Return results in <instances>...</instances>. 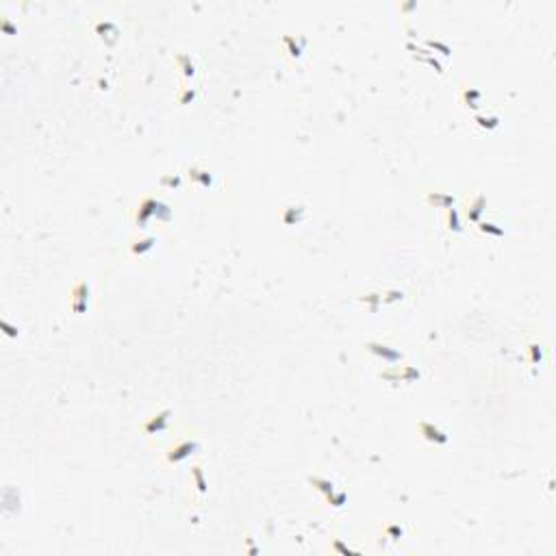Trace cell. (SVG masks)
<instances>
[{"label":"cell","instance_id":"obj_1","mask_svg":"<svg viewBox=\"0 0 556 556\" xmlns=\"http://www.w3.org/2000/svg\"><path fill=\"white\" fill-rule=\"evenodd\" d=\"M172 211L170 207L163 200H157V198H144L142 204L137 207V213H135V219L139 226H146L150 217H159V219H170Z\"/></svg>","mask_w":556,"mask_h":556},{"label":"cell","instance_id":"obj_2","mask_svg":"<svg viewBox=\"0 0 556 556\" xmlns=\"http://www.w3.org/2000/svg\"><path fill=\"white\" fill-rule=\"evenodd\" d=\"M417 428H420V435L430 441V443H435V446H446L448 441H450V435L443 430V428H439L437 424H432L428 420H422L420 424H417Z\"/></svg>","mask_w":556,"mask_h":556},{"label":"cell","instance_id":"obj_3","mask_svg":"<svg viewBox=\"0 0 556 556\" xmlns=\"http://www.w3.org/2000/svg\"><path fill=\"white\" fill-rule=\"evenodd\" d=\"M367 350H370L372 354L380 356L385 363H400L404 358V354L400 352L398 348L387 346V343H382V341H370V343H367Z\"/></svg>","mask_w":556,"mask_h":556},{"label":"cell","instance_id":"obj_4","mask_svg":"<svg viewBox=\"0 0 556 556\" xmlns=\"http://www.w3.org/2000/svg\"><path fill=\"white\" fill-rule=\"evenodd\" d=\"M198 448H200V443H198L196 439H185V441H181V443L172 446V448L168 450V461H170V463H178V461L187 459V456H191Z\"/></svg>","mask_w":556,"mask_h":556},{"label":"cell","instance_id":"obj_5","mask_svg":"<svg viewBox=\"0 0 556 556\" xmlns=\"http://www.w3.org/2000/svg\"><path fill=\"white\" fill-rule=\"evenodd\" d=\"M87 300H89V285L85 281H80L74 285V289H72V309H74L76 313H83L87 309Z\"/></svg>","mask_w":556,"mask_h":556},{"label":"cell","instance_id":"obj_6","mask_svg":"<svg viewBox=\"0 0 556 556\" xmlns=\"http://www.w3.org/2000/svg\"><path fill=\"white\" fill-rule=\"evenodd\" d=\"M485 207H487V198L482 193L474 196V198L469 200V204H467V219H469L471 224H478L480 222V215H482V211H485Z\"/></svg>","mask_w":556,"mask_h":556},{"label":"cell","instance_id":"obj_7","mask_svg":"<svg viewBox=\"0 0 556 556\" xmlns=\"http://www.w3.org/2000/svg\"><path fill=\"white\" fill-rule=\"evenodd\" d=\"M170 415H172V411L170 408H165V411H161V413H157L154 417H150L148 422H146V432H161V430H165V426H168V420H170Z\"/></svg>","mask_w":556,"mask_h":556},{"label":"cell","instance_id":"obj_8","mask_svg":"<svg viewBox=\"0 0 556 556\" xmlns=\"http://www.w3.org/2000/svg\"><path fill=\"white\" fill-rule=\"evenodd\" d=\"M454 202H456V198L452 193H446V191H430L428 193V204H432V207H437V209H450V207H454Z\"/></svg>","mask_w":556,"mask_h":556},{"label":"cell","instance_id":"obj_9","mask_svg":"<svg viewBox=\"0 0 556 556\" xmlns=\"http://www.w3.org/2000/svg\"><path fill=\"white\" fill-rule=\"evenodd\" d=\"M189 178L191 181L196 183V185H200V187H211L215 183V178H213V174H211V172H207V170H202V168H189Z\"/></svg>","mask_w":556,"mask_h":556},{"label":"cell","instance_id":"obj_10","mask_svg":"<svg viewBox=\"0 0 556 556\" xmlns=\"http://www.w3.org/2000/svg\"><path fill=\"white\" fill-rule=\"evenodd\" d=\"M304 207H285L283 209V222L287 224V226H293V224H298V222H302V219H304Z\"/></svg>","mask_w":556,"mask_h":556},{"label":"cell","instance_id":"obj_11","mask_svg":"<svg viewBox=\"0 0 556 556\" xmlns=\"http://www.w3.org/2000/svg\"><path fill=\"white\" fill-rule=\"evenodd\" d=\"M154 243H157V237L150 235V237H142V239H137L133 241V246H130V252L133 255H144V252H148L154 248Z\"/></svg>","mask_w":556,"mask_h":556},{"label":"cell","instance_id":"obj_12","mask_svg":"<svg viewBox=\"0 0 556 556\" xmlns=\"http://www.w3.org/2000/svg\"><path fill=\"white\" fill-rule=\"evenodd\" d=\"M461 98H463V102L467 104V107L478 109L480 102H482V92H480V89H476V87H469V89H465V92L461 94Z\"/></svg>","mask_w":556,"mask_h":556},{"label":"cell","instance_id":"obj_13","mask_svg":"<svg viewBox=\"0 0 556 556\" xmlns=\"http://www.w3.org/2000/svg\"><path fill=\"white\" fill-rule=\"evenodd\" d=\"M446 224H448L450 231H454V233H461V231H463V224H461L459 211H456L454 207L446 209Z\"/></svg>","mask_w":556,"mask_h":556},{"label":"cell","instance_id":"obj_14","mask_svg":"<svg viewBox=\"0 0 556 556\" xmlns=\"http://www.w3.org/2000/svg\"><path fill=\"white\" fill-rule=\"evenodd\" d=\"M476 124L480 126V128H487V130H493V128H497L500 126V118L495 116V113H480V116H476Z\"/></svg>","mask_w":556,"mask_h":556},{"label":"cell","instance_id":"obj_15","mask_svg":"<svg viewBox=\"0 0 556 556\" xmlns=\"http://www.w3.org/2000/svg\"><path fill=\"white\" fill-rule=\"evenodd\" d=\"M361 302L370 309V311H378V307L382 304V291H370L361 296Z\"/></svg>","mask_w":556,"mask_h":556},{"label":"cell","instance_id":"obj_16","mask_svg":"<svg viewBox=\"0 0 556 556\" xmlns=\"http://www.w3.org/2000/svg\"><path fill=\"white\" fill-rule=\"evenodd\" d=\"M176 61H178V65H181L185 78H191L196 74V65H193L189 54H176Z\"/></svg>","mask_w":556,"mask_h":556},{"label":"cell","instance_id":"obj_17","mask_svg":"<svg viewBox=\"0 0 556 556\" xmlns=\"http://www.w3.org/2000/svg\"><path fill=\"white\" fill-rule=\"evenodd\" d=\"M311 485H313L315 489H320V491L324 495H328L335 491V485H332V480L328 478H322V476H311Z\"/></svg>","mask_w":556,"mask_h":556},{"label":"cell","instance_id":"obj_18","mask_svg":"<svg viewBox=\"0 0 556 556\" xmlns=\"http://www.w3.org/2000/svg\"><path fill=\"white\" fill-rule=\"evenodd\" d=\"M478 231L485 233V235H493V237H502L506 233L504 226L495 224V222H478Z\"/></svg>","mask_w":556,"mask_h":556},{"label":"cell","instance_id":"obj_19","mask_svg":"<svg viewBox=\"0 0 556 556\" xmlns=\"http://www.w3.org/2000/svg\"><path fill=\"white\" fill-rule=\"evenodd\" d=\"M191 478H193V482H196V487H198L200 493L207 491V480H204V474H202L200 465H193V467H191Z\"/></svg>","mask_w":556,"mask_h":556},{"label":"cell","instance_id":"obj_20","mask_svg":"<svg viewBox=\"0 0 556 556\" xmlns=\"http://www.w3.org/2000/svg\"><path fill=\"white\" fill-rule=\"evenodd\" d=\"M283 42H285V44H287V46H289V52H291L293 57H298V54L302 52V48H304V46H307V39H304V37H302V39H300V42H296V39H293L291 35H287V37H285V39H283Z\"/></svg>","mask_w":556,"mask_h":556},{"label":"cell","instance_id":"obj_21","mask_svg":"<svg viewBox=\"0 0 556 556\" xmlns=\"http://www.w3.org/2000/svg\"><path fill=\"white\" fill-rule=\"evenodd\" d=\"M96 31L100 33V37H109V33L113 37H118V26L113 22H98L96 24Z\"/></svg>","mask_w":556,"mask_h":556},{"label":"cell","instance_id":"obj_22","mask_svg":"<svg viewBox=\"0 0 556 556\" xmlns=\"http://www.w3.org/2000/svg\"><path fill=\"white\" fill-rule=\"evenodd\" d=\"M404 298V291L400 289H389V291H382V304H389V302H398Z\"/></svg>","mask_w":556,"mask_h":556},{"label":"cell","instance_id":"obj_23","mask_svg":"<svg viewBox=\"0 0 556 556\" xmlns=\"http://www.w3.org/2000/svg\"><path fill=\"white\" fill-rule=\"evenodd\" d=\"M326 500H328V502H330L332 506H337V509H339V506H343V504H346L348 495H346V491H339V493H337V491H332V493H328V495H326Z\"/></svg>","mask_w":556,"mask_h":556},{"label":"cell","instance_id":"obj_24","mask_svg":"<svg viewBox=\"0 0 556 556\" xmlns=\"http://www.w3.org/2000/svg\"><path fill=\"white\" fill-rule=\"evenodd\" d=\"M385 535H387L389 539H394V541H396V539H400V537L404 535V528H402V526H398V524H391V526H387V528H385Z\"/></svg>","mask_w":556,"mask_h":556},{"label":"cell","instance_id":"obj_25","mask_svg":"<svg viewBox=\"0 0 556 556\" xmlns=\"http://www.w3.org/2000/svg\"><path fill=\"white\" fill-rule=\"evenodd\" d=\"M528 354H530V361H533V363H539V361H541V346H537V343H530V346H528Z\"/></svg>","mask_w":556,"mask_h":556},{"label":"cell","instance_id":"obj_26","mask_svg":"<svg viewBox=\"0 0 556 556\" xmlns=\"http://www.w3.org/2000/svg\"><path fill=\"white\" fill-rule=\"evenodd\" d=\"M161 185L165 187H181V176L174 174V176H163L161 178Z\"/></svg>","mask_w":556,"mask_h":556},{"label":"cell","instance_id":"obj_27","mask_svg":"<svg viewBox=\"0 0 556 556\" xmlns=\"http://www.w3.org/2000/svg\"><path fill=\"white\" fill-rule=\"evenodd\" d=\"M428 46H430V48H437V50H441V54H450V48H448L446 44H441V42H432V39H430Z\"/></svg>","mask_w":556,"mask_h":556},{"label":"cell","instance_id":"obj_28","mask_svg":"<svg viewBox=\"0 0 556 556\" xmlns=\"http://www.w3.org/2000/svg\"><path fill=\"white\" fill-rule=\"evenodd\" d=\"M193 98H196V89H187V92L181 96V102H183V104H187L189 100H193Z\"/></svg>","mask_w":556,"mask_h":556},{"label":"cell","instance_id":"obj_29","mask_svg":"<svg viewBox=\"0 0 556 556\" xmlns=\"http://www.w3.org/2000/svg\"><path fill=\"white\" fill-rule=\"evenodd\" d=\"M335 550H339V552H343V554H356L354 550H350V547H346V545H341L339 541H335Z\"/></svg>","mask_w":556,"mask_h":556}]
</instances>
